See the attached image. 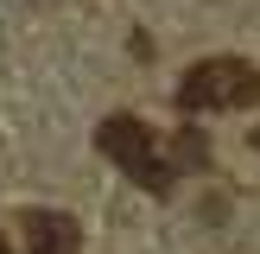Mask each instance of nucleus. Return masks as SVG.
I'll return each mask as SVG.
<instances>
[{
  "mask_svg": "<svg viewBox=\"0 0 260 254\" xmlns=\"http://www.w3.org/2000/svg\"><path fill=\"white\" fill-rule=\"evenodd\" d=\"M95 146H102V159H114L140 190H172V165L159 159L152 127L140 121V114H108V121L95 127Z\"/></svg>",
  "mask_w": 260,
  "mask_h": 254,
  "instance_id": "2",
  "label": "nucleus"
},
{
  "mask_svg": "<svg viewBox=\"0 0 260 254\" xmlns=\"http://www.w3.org/2000/svg\"><path fill=\"white\" fill-rule=\"evenodd\" d=\"M25 248L32 254H76L83 248V229L63 210H25Z\"/></svg>",
  "mask_w": 260,
  "mask_h": 254,
  "instance_id": "3",
  "label": "nucleus"
},
{
  "mask_svg": "<svg viewBox=\"0 0 260 254\" xmlns=\"http://www.w3.org/2000/svg\"><path fill=\"white\" fill-rule=\"evenodd\" d=\"M0 254H13V241H7V235H0Z\"/></svg>",
  "mask_w": 260,
  "mask_h": 254,
  "instance_id": "4",
  "label": "nucleus"
},
{
  "mask_svg": "<svg viewBox=\"0 0 260 254\" xmlns=\"http://www.w3.org/2000/svg\"><path fill=\"white\" fill-rule=\"evenodd\" d=\"M254 152H260V127H254Z\"/></svg>",
  "mask_w": 260,
  "mask_h": 254,
  "instance_id": "5",
  "label": "nucleus"
},
{
  "mask_svg": "<svg viewBox=\"0 0 260 254\" xmlns=\"http://www.w3.org/2000/svg\"><path fill=\"white\" fill-rule=\"evenodd\" d=\"M260 102V70L248 57H203L184 70V83H178V108L190 114H216V108H248Z\"/></svg>",
  "mask_w": 260,
  "mask_h": 254,
  "instance_id": "1",
  "label": "nucleus"
}]
</instances>
